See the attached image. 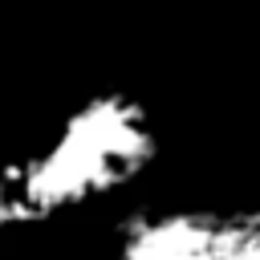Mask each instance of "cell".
I'll return each instance as SVG.
<instances>
[{
  "instance_id": "6da1fadb",
  "label": "cell",
  "mask_w": 260,
  "mask_h": 260,
  "mask_svg": "<svg viewBox=\"0 0 260 260\" xmlns=\"http://www.w3.org/2000/svg\"><path fill=\"white\" fill-rule=\"evenodd\" d=\"M162 158L158 110L98 85L0 158V240L41 236L69 219L122 207Z\"/></svg>"
},
{
  "instance_id": "7a4b0ae2",
  "label": "cell",
  "mask_w": 260,
  "mask_h": 260,
  "mask_svg": "<svg viewBox=\"0 0 260 260\" xmlns=\"http://www.w3.org/2000/svg\"><path fill=\"white\" fill-rule=\"evenodd\" d=\"M98 260H260L244 199H138L102 232Z\"/></svg>"
},
{
  "instance_id": "3957f363",
  "label": "cell",
  "mask_w": 260,
  "mask_h": 260,
  "mask_svg": "<svg viewBox=\"0 0 260 260\" xmlns=\"http://www.w3.org/2000/svg\"><path fill=\"white\" fill-rule=\"evenodd\" d=\"M244 211H248V228H252V240H256V256H260V187L252 195H244Z\"/></svg>"
}]
</instances>
